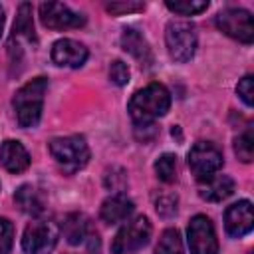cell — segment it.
<instances>
[{"instance_id": "obj_26", "label": "cell", "mask_w": 254, "mask_h": 254, "mask_svg": "<svg viewBox=\"0 0 254 254\" xmlns=\"http://www.w3.org/2000/svg\"><path fill=\"white\" fill-rule=\"evenodd\" d=\"M14 242V228L12 222L6 218H0V254H10Z\"/></svg>"}, {"instance_id": "obj_21", "label": "cell", "mask_w": 254, "mask_h": 254, "mask_svg": "<svg viewBox=\"0 0 254 254\" xmlns=\"http://www.w3.org/2000/svg\"><path fill=\"white\" fill-rule=\"evenodd\" d=\"M167 8L175 14H181V16H194V14H200L208 8V2L206 0H167L165 2Z\"/></svg>"}, {"instance_id": "obj_22", "label": "cell", "mask_w": 254, "mask_h": 254, "mask_svg": "<svg viewBox=\"0 0 254 254\" xmlns=\"http://www.w3.org/2000/svg\"><path fill=\"white\" fill-rule=\"evenodd\" d=\"M234 153L242 163H250L254 157V137H252V127H248L244 133H240L234 139Z\"/></svg>"}, {"instance_id": "obj_4", "label": "cell", "mask_w": 254, "mask_h": 254, "mask_svg": "<svg viewBox=\"0 0 254 254\" xmlns=\"http://www.w3.org/2000/svg\"><path fill=\"white\" fill-rule=\"evenodd\" d=\"M165 42L169 56L175 62H189L196 52V32L187 20H171L165 28Z\"/></svg>"}, {"instance_id": "obj_8", "label": "cell", "mask_w": 254, "mask_h": 254, "mask_svg": "<svg viewBox=\"0 0 254 254\" xmlns=\"http://www.w3.org/2000/svg\"><path fill=\"white\" fill-rule=\"evenodd\" d=\"M216 26L220 32H224L226 36H230L238 42L252 44V40H254L252 14L244 8H226V10L218 12Z\"/></svg>"}, {"instance_id": "obj_27", "label": "cell", "mask_w": 254, "mask_h": 254, "mask_svg": "<svg viewBox=\"0 0 254 254\" xmlns=\"http://www.w3.org/2000/svg\"><path fill=\"white\" fill-rule=\"evenodd\" d=\"M109 79L115 85H127V81H129V67H127V64H123L121 60H115L109 65Z\"/></svg>"}, {"instance_id": "obj_6", "label": "cell", "mask_w": 254, "mask_h": 254, "mask_svg": "<svg viewBox=\"0 0 254 254\" xmlns=\"http://www.w3.org/2000/svg\"><path fill=\"white\" fill-rule=\"evenodd\" d=\"M187 163H189L192 175L198 181H202V179H208V177L216 175L222 169L224 161H222V153L216 145H212L208 141H198L190 147Z\"/></svg>"}, {"instance_id": "obj_30", "label": "cell", "mask_w": 254, "mask_h": 254, "mask_svg": "<svg viewBox=\"0 0 254 254\" xmlns=\"http://www.w3.org/2000/svg\"><path fill=\"white\" fill-rule=\"evenodd\" d=\"M85 242H87V254H99V246H101V242H99V236H97V232H89V236L85 238Z\"/></svg>"}, {"instance_id": "obj_11", "label": "cell", "mask_w": 254, "mask_h": 254, "mask_svg": "<svg viewBox=\"0 0 254 254\" xmlns=\"http://www.w3.org/2000/svg\"><path fill=\"white\" fill-rule=\"evenodd\" d=\"M252 226H254V214L250 200H238L226 208L224 228L232 238H242L252 230Z\"/></svg>"}, {"instance_id": "obj_18", "label": "cell", "mask_w": 254, "mask_h": 254, "mask_svg": "<svg viewBox=\"0 0 254 254\" xmlns=\"http://www.w3.org/2000/svg\"><path fill=\"white\" fill-rule=\"evenodd\" d=\"M64 236L69 244H81L85 242V238L89 236L91 228H89V220L79 214V212H73V214H67L65 220H64Z\"/></svg>"}, {"instance_id": "obj_10", "label": "cell", "mask_w": 254, "mask_h": 254, "mask_svg": "<svg viewBox=\"0 0 254 254\" xmlns=\"http://www.w3.org/2000/svg\"><path fill=\"white\" fill-rule=\"evenodd\" d=\"M40 20L50 30H69L85 24V16L73 12L69 6L60 2H44L40 4Z\"/></svg>"}, {"instance_id": "obj_5", "label": "cell", "mask_w": 254, "mask_h": 254, "mask_svg": "<svg viewBox=\"0 0 254 254\" xmlns=\"http://www.w3.org/2000/svg\"><path fill=\"white\" fill-rule=\"evenodd\" d=\"M151 238V222L147 216L139 214L131 220H127L119 232L115 234L113 242H111V250L113 254H131L137 252L139 248H143Z\"/></svg>"}, {"instance_id": "obj_9", "label": "cell", "mask_w": 254, "mask_h": 254, "mask_svg": "<svg viewBox=\"0 0 254 254\" xmlns=\"http://www.w3.org/2000/svg\"><path fill=\"white\" fill-rule=\"evenodd\" d=\"M187 236H189L190 254H218V240L214 226L210 218H206L204 214H196L190 218Z\"/></svg>"}, {"instance_id": "obj_7", "label": "cell", "mask_w": 254, "mask_h": 254, "mask_svg": "<svg viewBox=\"0 0 254 254\" xmlns=\"http://www.w3.org/2000/svg\"><path fill=\"white\" fill-rule=\"evenodd\" d=\"M58 226L52 220L30 222L22 236V248L26 254H50L58 242Z\"/></svg>"}, {"instance_id": "obj_14", "label": "cell", "mask_w": 254, "mask_h": 254, "mask_svg": "<svg viewBox=\"0 0 254 254\" xmlns=\"http://www.w3.org/2000/svg\"><path fill=\"white\" fill-rule=\"evenodd\" d=\"M0 163L10 173H22L30 167V155L20 141L6 139L0 145Z\"/></svg>"}, {"instance_id": "obj_24", "label": "cell", "mask_w": 254, "mask_h": 254, "mask_svg": "<svg viewBox=\"0 0 254 254\" xmlns=\"http://www.w3.org/2000/svg\"><path fill=\"white\" fill-rule=\"evenodd\" d=\"M105 187L115 192H123L127 187V173L119 167H113L105 173Z\"/></svg>"}, {"instance_id": "obj_28", "label": "cell", "mask_w": 254, "mask_h": 254, "mask_svg": "<svg viewBox=\"0 0 254 254\" xmlns=\"http://www.w3.org/2000/svg\"><path fill=\"white\" fill-rule=\"evenodd\" d=\"M143 8H145V4H141V2H111V4H107V12H111L115 16L129 14V12H139Z\"/></svg>"}, {"instance_id": "obj_23", "label": "cell", "mask_w": 254, "mask_h": 254, "mask_svg": "<svg viewBox=\"0 0 254 254\" xmlns=\"http://www.w3.org/2000/svg\"><path fill=\"white\" fill-rule=\"evenodd\" d=\"M155 173L163 183H173L177 179V157L171 153L161 155L155 161Z\"/></svg>"}, {"instance_id": "obj_16", "label": "cell", "mask_w": 254, "mask_h": 254, "mask_svg": "<svg viewBox=\"0 0 254 254\" xmlns=\"http://www.w3.org/2000/svg\"><path fill=\"white\" fill-rule=\"evenodd\" d=\"M133 208H135V206H133V200L127 198V194L115 192V194H111L109 198L103 200L99 214H101L103 222H107V224H117V222L127 220V218L131 216Z\"/></svg>"}, {"instance_id": "obj_17", "label": "cell", "mask_w": 254, "mask_h": 254, "mask_svg": "<svg viewBox=\"0 0 254 254\" xmlns=\"http://www.w3.org/2000/svg\"><path fill=\"white\" fill-rule=\"evenodd\" d=\"M14 200L20 206V210L30 214V216H38V214L44 212V198H42L40 190L36 187H32V185H22L16 190Z\"/></svg>"}, {"instance_id": "obj_20", "label": "cell", "mask_w": 254, "mask_h": 254, "mask_svg": "<svg viewBox=\"0 0 254 254\" xmlns=\"http://www.w3.org/2000/svg\"><path fill=\"white\" fill-rule=\"evenodd\" d=\"M155 254H183L181 232L177 228H167L155 246Z\"/></svg>"}, {"instance_id": "obj_12", "label": "cell", "mask_w": 254, "mask_h": 254, "mask_svg": "<svg viewBox=\"0 0 254 254\" xmlns=\"http://www.w3.org/2000/svg\"><path fill=\"white\" fill-rule=\"evenodd\" d=\"M87 48L75 40L64 38L52 46V60L62 67H81L87 60Z\"/></svg>"}, {"instance_id": "obj_2", "label": "cell", "mask_w": 254, "mask_h": 254, "mask_svg": "<svg viewBox=\"0 0 254 254\" xmlns=\"http://www.w3.org/2000/svg\"><path fill=\"white\" fill-rule=\"evenodd\" d=\"M48 89V79L46 77H34L28 83H24L14 99V111H16V119L20 123V127H36L40 117H42V107H44V95Z\"/></svg>"}, {"instance_id": "obj_15", "label": "cell", "mask_w": 254, "mask_h": 254, "mask_svg": "<svg viewBox=\"0 0 254 254\" xmlns=\"http://www.w3.org/2000/svg\"><path fill=\"white\" fill-rule=\"evenodd\" d=\"M121 46L127 54H131L141 65H151L153 64V52L145 36L135 30V28H125L121 34Z\"/></svg>"}, {"instance_id": "obj_25", "label": "cell", "mask_w": 254, "mask_h": 254, "mask_svg": "<svg viewBox=\"0 0 254 254\" xmlns=\"http://www.w3.org/2000/svg\"><path fill=\"white\" fill-rule=\"evenodd\" d=\"M177 202H179L177 194H161V196L155 200V208H157V212H159L161 216L169 218V216H173V214L177 212Z\"/></svg>"}, {"instance_id": "obj_19", "label": "cell", "mask_w": 254, "mask_h": 254, "mask_svg": "<svg viewBox=\"0 0 254 254\" xmlns=\"http://www.w3.org/2000/svg\"><path fill=\"white\" fill-rule=\"evenodd\" d=\"M14 40H26V42H36V34H34V20H32V6L28 2L20 4L18 8V16L14 22V34H12V42Z\"/></svg>"}, {"instance_id": "obj_29", "label": "cell", "mask_w": 254, "mask_h": 254, "mask_svg": "<svg viewBox=\"0 0 254 254\" xmlns=\"http://www.w3.org/2000/svg\"><path fill=\"white\" fill-rule=\"evenodd\" d=\"M236 93L240 95V99H242L248 107H252V103H254V99H252V95H254V89H252V75H244V77L238 81Z\"/></svg>"}, {"instance_id": "obj_31", "label": "cell", "mask_w": 254, "mask_h": 254, "mask_svg": "<svg viewBox=\"0 0 254 254\" xmlns=\"http://www.w3.org/2000/svg\"><path fill=\"white\" fill-rule=\"evenodd\" d=\"M2 28H4V8L0 6V36H2Z\"/></svg>"}, {"instance_id": "obj_3", "label": "cell", "mask_w": 254, "mask_h": 254, "mask_svg": "<svg viewBox=\"0 0 254 254\" xmlns=\"http://www.w3.org/2000/svg\"><path fill=\"white\" fill-rule=\"evenodd\" d=\"M48 149L58 163V167L65 175H73L79 169H83L89 161V147L81 135H67V137H56L48 143Z\"/></svg>"}, {"instance_id": "obj_13", "label": "cell", "mask_w": 254, "mask_h": 254, "mask_svg": "<svg viewBox=\"0 0 254 254\" xmlns=\"http://www.w3.org/2000/svg\"><path fill=\"white\" fill-rule=\"evenodd\" d=\"M234 192V181L228 175H212L198 181V194L208 202H220Z\"/></svg>"}, {"instance_id": "obj_1", "label": "cell", "mask_w": 254, "mask_h": 254, "mask_svg": "<svg viewBox=\"0 0 254 254\" xmlns=\"http://www.w3.org/2000/svg\"><path fill=\"white\" fill-rule=\"evenodd\" d=\"M171 107V93L163 83H149L147 87L133 93L129 99L127 111L135 125L151 123L157 117H163Z\"/></svg>"}]
</instances>
